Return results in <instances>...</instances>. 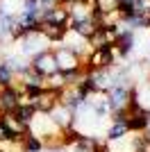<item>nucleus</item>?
Wrapping results in <instances>:
<instances>
[{"label":"nucleus","instance_id":"7ed1b4c3","mask_svg":"<svg viewBox=\"0 0 150 152\" xmlns=\"http://www.w3.org/2000/svg\"><path fill=\"white\" fill-rule=\"evenodd\" d=\"M30 68L34 70V73H39L43 80L57 75V73H59V66H57V59H55V50H52V48H46L43 52L34 55V57L30 59Z\"/></svg>","mask_w":150,"mask_h":152},{"label":"nucleus","instance_id":"dca6fc26","mask_svg":"<svg viewBox=\"0 0 150 152\" xmlns=\"http://www.w3.org/2000/svg\"><path fill=\"white\" fill-rule=\"evenodd\" d=\"M62 45H66V48H71L73 52H77L82 59L87 57L89 50H91V48H89V41H87V39L77 37V34H75V32H71V30H68V34H66V39H64V43H62Z\"/></svg>","mask_w":150,"mask_h":152},{"label":"nucleus","instance_id":"f257e3e1","mask_svg":"<svg viewBox=\"0 0 150 152\" xmlns=\"http://www.w3.org/2000/svg\"><path fill=\"white\" fill-rule=\"evenodd\" d=\"M46 48H50V43L41 37V34H39V32L23 34L21 39H16V41H14V52H16V55H21V57H25V59H32L34 55L43 52Z\"/></svg>","mask_w":150,"mask_h":152},{"label":"nucleus","instance_id":"a878e982","mask_svg":"<svg viewBox=\"0 0 150 152\" xmlns=\"http://www.w3.org/2000/svg\"><path fill=\"white\" fill-rule=\"evenodd\" d=\"M23 7V0H0V12L9 14V16H16Z\"/></svg>","mask_w":150,"mask_h":152},{"label":"nucleus","instance_id":"aec40b11","mask_svg":"<svg viewBox=\"0 0 150 152\" xmlns=\"http://www.w3.org/2000/svg\"><path fill=\"white\" fill-rule=\"evenodd\" d=\"M127 129L130 134H143L148 129V123H146V116L143 111H137V114H127Z\"/></svg>","mask_w":150,"mask_h":152},{"label":"nucleus","instance_id":"cd10ccee","mask_svg":"<svg viewBox=\"0 0 150 152\" xmlns=\"http://www.w3.org/2000/svg\"><path fill=\"white\" fill-rule=\"evenodd\" d=\"M43 152H71L68 148H64V145H55V148H46Z\"/></svg>","mask_w":150,"mask_h":152},{"label":"nucleus","instance_id":"412c9836","mask_svg":"<svg viewBox=\"0 0 150 152\" xmlns=\"http://www.w3.org/2000/svg\"><path fill=\"white\" fill-rule=\"evenodd\" d=\"M80 136H82V132L73 125V127H68V129H62V132H59V143H62L64 148H68V150H71V148L77 143Z\"/></svg>","mask_w":150,"mask_h":152},{"label":"nucleus","instance_id":"ddd939ff","mask_svg":"<svg viewBox=\"0 0 150 152\" xmlns=\"http://www.w3.org/2000/svg\"><path fill=\"white\" fill-rule=\"evenodd\" d=\"M66 9H68L71 20H82V18H89V16H91L93 2H91V0H73V2L66 5Z\"/></svg>","mask_w":150,"mask_h":152},{"label":"nucleus","instance_id":"f8f14e48","mask_svg":"<svg viewBox=\"0 0 150 152\" xmlns=\"http://www.w3.org/2000/svg\"><path fill=\"white\" fill-rule=\"evenodd\" d=\"M87 100L84 98V93H82L77 86H66V89L59 93V104H64V107H68L71 111H77L80 109V104Z\"/></svg>","mask_w":150,"mask_h":152},{"label":"nucleus","instance_id":"f3484780","mask_svg":"<svg viewBox=\"0 0 150 152\" xmlns=\"http://www.w3.org/2000/svg\"><path fill=\"white\" fill-rule=\"evenodd\" d=\"M68 27H71V32H75L77 37L87 39V41H89V37L98 30V25H96V20L91 18V16H89V18H82V20H71Z\"/></svg>","mask_w":150,"mask_h":152},{"label":"nucleus","instance_id":"b1692460","mask_svg":"<svg viewBox=\"0 0 150 152\" xmlns=\"http://www.w3.org/2000/svg\"><path fill=\"white\" fill-rule=\"evenodd\" d=\"M14 84H16V75H14L12 68L0 59V86L5 89V86H14Z\"/></svg>","mask_w":150,"mask_h":152},{"label":"nucleus","instance_id":"9d476101","mask_svg":"<svg viewBox=\"0 0 150 152\" xmlns=\"http://www.w3.org/2000/svg\"><path fill=\"white\" fill-rule=\"evenodd\" d=\"M21 95H23V89H21L18 82L14 84V86H5V89L0 91L2 114H12V111H16V107L21 104Z\"/></svg>","mask_w":150,"mask_h":152},{"label":"nucleus","instance_id":"a211bd4d","mask_svg":"<svg viewBox=\"0 0 150 152\" xmlns=\"http://www.w3.org/2000/svg\"><path fill=\"white\" fill-rule=\"evenodd\" d=\"M112 37L107 34V30L105 27H98V30L89 37V48L91 50H98V48H112Z\"/></svg>","mask_w":150,"mask_h":152},{"label":"nucleus","instance_id":"0eeeda50","mask_svg":"<svg viewBox=\"0 0 150 152\" xmlns=\"http://www.w3.org/2000/svg\"><path fill=\"white\" fill-rule=\"evenodd\" d=\"M134 41H137V37H134V30H123L121 27V32L116 34V39H114V55H116V59H118V64H123L125 59L132 55V50H134Z\"/></svg>","mask_w":150,"mask_h":152},{"label":"nucleus","instance_id":"1a4fd4ad","mask_svg":"<svg viewBox=\"0 0 150 152\" xmlns=\"http://www.w3.org/2000/svg\"><path fill=\"white\" fill-rule=\"evenodd\" d=\"M71 27L68 25H55V23H39V34L48 41V43H55V45H62L66 34H68Z\"/></svg>","mask_w":150,"mask_h":152},{"label":"nucleus","instance_id":"20e7f679","mask_svg":"<svg viewBox=\"0 0 150 152\" xmlns=\"http://www.w3.org/2000/svg\"><path fill=\"white\" fill-rule=\"evenodd\" d=\"M25 98H27V104H32L37 114H43V116H48L59 104V91H52V89H43L32 95L25 93Z\"/></svg>","mask_w":150,"mask_h":152},{"label":"nucleus","instance_id":"f03ea898","mask_svg":"<svg viewBox=\"0 0 150 152\" xmlns=\"http://www.w3.org/2000/svg\"><path fill=\"white\" fill-rule=\"evenodd\" d=\"M118 66V59L114 55V48H98V50H89L84 57V70H109Z\"/></svg>","mask_w":150,"mask_h":152},{"label":"nucleus","instance_id":"c85d7f7f","mask_svg":"<svg viewBox=\"0 0 150 152\" xmlns=\"http://www.w3.org/2000/svg\"><path fill=\"white\" fill-rule=\"evenodd\" d=\"M59 2H62V5H68V2H73V0H59Z\"/></svg>","mask_w":150,"mask_h":152},{"label":"nucleus","instance_id":"9b49d317","mask_svg":"<svg viewBox=\"0 0 150 152\" xmlns=\"http://www.w3.org/2000/svg\"><path fill=\"white\" fill-rule=\"evenodd\" d=\"M48 118L55 123V127L62 132V129H68V127L75 125V111H71L68 107H64V104H57L52 111L48 114Z\"/></svg>","mask_w":150,"mask_h":152},{"label":"nucleus","instance_id":"bb28decb","mask_svg":"<svg viewBox=\"0 0 150 152\" xmlns=\"http://www.w3.org/2000/svg\"><path fill=\"white\" fill-rule=\"evenodd\" d=\"M0 145H12V136H9V132L5 129L2 121H0Z\"/></svg>","mask_w":150,"mask_h":152},{"label":"nucleus","instance_id":"6ab92c4d","mask_svg":"<svg viewBox=\"0 0 150 152\" xmlns=\"http://www.w3.org/2000/svg\"><path fill=\"white\" fill-rule=\"evenodd\" d=\"M18 148H21V152H43L46 150L43 141L39 139L37 134H32V132H27L23 139H21Z\"/></svg>","mask_w":150,"mask_h":152},{"label":"nucleus","instance_id":"39448f33","mask_svg":"<svg viewBox=\"0 0 150 152\" xmlns=\"http://www.w3.org/2000/svg\"><path fill=\"white\" fill-rule=\"evenodd\" d=\"M52 50H55V59H57V66H59V73L84 68V59L77 52H73L71 48H66V45H52Z\"/></svg>","mask_w":150,"mask_h":152},{"label":"nucleus","instance_id":"2eb2a0df","mask_svg":"<svg viewBox=\"0 0 150 152\" xmlns=\"http://www.w3.org/2000/svg\"><path fill=\"white\" fill-rule=\"evenodd\" d=\"M0 45H14V16L0 12Z\"/></svg>","mask_w":150,"mask_h":152},{"label":"nucleus","instance_id":"6e6552de","mask_svg":"<svg viewBox=\"0 0 150 152\" xmlns=\"http://www.w3.org/2000/svg\"><path fill=\"white\" fill-rule=\"evenodd\" d=\"M0 121H2L5 129L9 132V136H12V145H18L21 139H23L25 134L30 132V127L23 125V123H21L18 118L14 116V111H12V114H0Z\"/></svg>","mask_w":150,"mask_h":152},{"label":"nucleus","instance_id":"4468645a","mask_svg":"<svg viewBox=\"0 0 150 152\" xmlns=\"http://www.w3.org/2000/svg\"><path fill=\"white\" fill-rule=\"evenodd\" d=\"M2 61L12 68V73L16 75V80L23 75L25 70H30V59L21 57V55H16V52H2Z\"/></svg>","mask_w":150,"mask_h":152},{"label":"nucleus","instance_id":"7c9ffc66","mask_svg":"<svg viewBox=\"0 0 150 152\" xmlns=\"http://www.w3.org/2000/svg\"><path fill=\"white\" fill-rule=\"evenodd\" d=\"M0 114H2V100H0Z\"/></svg>","mask_w":150,"mask_h":152},{"label":"nucleus","instance_id":"423d86ee","mask_svg":"<svg viewBox=\"0 0 150 152\" xmlns=\"http://www.w3.org/2000/svg\"><path fill=\"white\" fill-rule=\"evenodd\" d=\"M130 89L132 86H112L109 91H105L109 116L118 114V111H127V104H130Z\"/></svg>","mask_w":150,"mask_h":152},{"label":"nucleus","instance_id":"4be33fe9","mask_svg":"<svg viewBox=\"0 0 150 152\" xmlns=\"http://www.w3.org/2000/svg\"><path fill=\"white\" fill-rule=\"evenodd\" d=\"M14 116H16L23 125L30 127L32 121H34V116H37V111H34V107H32V104H18V107H16V111H14Z\"/></svg>","mask_w":150,"mask_h":152},{"label":"nucleus","instance_id":"393cba45","mask_svg":"<svg viewBox=\"0 0 150 152\" xmlns=\"http://www.w3.org/2000/svg\"><path fill=\"white\" fill-rule=\"evenodd\" d=\"M132 143H134V152H150V132L146 129L143 134H137Z\"/></svg>","mask_w":150,"mask_h":152},{"label":"nucleus","instance_id":"5701e85b","mask_svg":"<svg viewBox=\"0 0 150 152\" xmlns=\"http://www.w3.org/2000/svg\"><path fill=\"white\" fill-rule=\"evenodd\" d=\"M93 9L100 14H118V0H93Z\"/></svg>","mask_w":150,"mask_h":152},{"label":"nucleus","instance_id":"c756f323","mask_svg":"<svg viewBox=\"0 0 150 152\" xmlns=\"http://www.w3.org/2000/svg\"><path fill=\"white\" fill-rule=\"evenodd\" d=\"M0 152H12V150H9V148H0Z\"/></svg>","mask_w":150,"mask_h":152}]
</instances>
